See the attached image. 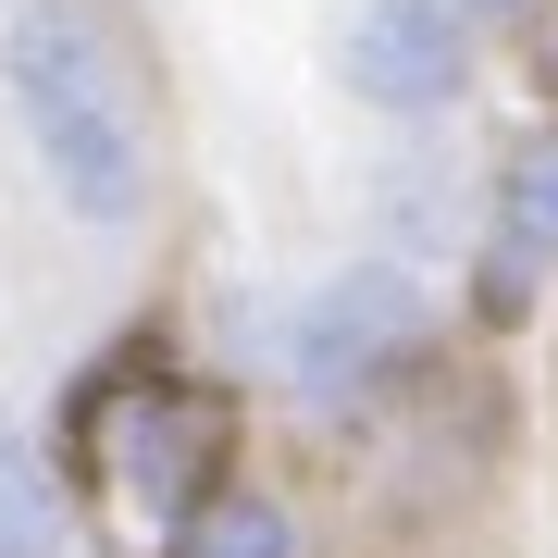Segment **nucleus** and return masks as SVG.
<instances>
[{
    "label": "nucleus",
    "mask_w": 558,
    "mask_h": 558,
    "mask_svg": "<svg viewBox=\"0 0 558 558\" xmlns=\"http://www.w3.org/2000/svg\"><path fill=\"white\" fill-rule=\"evenodd\" d=\"M0 87H13V124H25L50 199L75 223H137L149 211V124H137L124 50L100 38L87 0H25L0 25Z\"/></svg>",
    "instance_id": "obj_1"
},
{
    "label": "nucleus",
    "mask_w": 558,
    "mask_h": 558,
    "mask_svg": "<svg viewBox=\"0 0 558 558\" xmlns=\"http://www.w3.org/2000/svg\"><path fill=\"white\" fill-rule=\"evenodd\" d=\"M422 336H435L422 286L398 274V260H360V274H336L299 323H286V373H299L336 422H373L422 373Z\"/></svg>",
    "instance_id": "obj_2"
},
{
    "label": "nucleus",
    "mask_w": 558,
    "mask_h": 558,
    "mask_svg": "<svg viewBox=\"0 0 558 558\" xmlns=\"http://www.w3.org/2000/svg\"><path fill=\"white\" fill-rule=\"evenodd\" d=\"M336 62H348V87L373 112L422 124V112H447L472 87V25H459V0H360Z\"/></svg>",
    "instance_id": "obj_3"
},
{
    "label": "nucleus",
    "mask_w": 558,
    "mask_h": 558,
    "mask_svg": "<svg viewBox=\"0 0 558 558\" xmlns=\"http://www.w3.org/2000/svg\"><path fill=\"white\" fill-rule=\"evenodd\" d=\"M75 546V497H62L50 447L0 410V558H62Z\"/></svg>",
    "instance_id": "obj_4"
},
{
    "label": "nucleus",
    "mask_w": 558,
    "mask_h": 558,
    "mask_svg": "<svg viewBox=\"0 0 558 558\" xmlns=\"http://www.w3.org/2000/svg\"><path fill=\"white\" fill-rule=\"evenodd\" d=\"M174 558H299V521L274 497H248V484H211V497L174 521Z\"/></svg>",
    "instance_id": "obj_5"
},
{
    "label": "nucleus",
    "mask_w": 558,
    "mask_h": 558,
    "mask_svg": "<svg viewBox=\"0 0 558 558\" xmlns=\"http://www.w3.org/2000/svg\"><path fill=\"white\" fill-rule=\"evenodd\" d=\"M497 236L534 248V260H558V124L497 161Z\"/></svg>",
    "instance_id": "obj_6"
},
{
    "label": "nucleus",
    "mask_w": 558,
    "mask_h": 558,
    "mask_svg": "<svg viewBox=\"0 0 558 558\" xmlns=\"http://www.w3.org/2000/svg\"><path fill=\"white\" fill-rule=\"evenodd\" d=\"M534 274H546V260L509 248V236L472 248V323H484V336H521V323H534Z\"/></svg>",
    "instance_id": "obj_7"
},
{
    "label": "nucleus",
    "mask_w": 558,
    "mask_h": 558,
    "mask_svg": "<svg viewBox=\"0 0 558 558\" xmlns=\"http://www.w3.org/2000/svg\"><path fill=\"white\" fill-rule=\"evenodd\" d=\"M534 75H546V100H558V25H546V50H534Z\"/></svg>",
    "instance_id": "obj_8"
},
{
    "label": "nucleus",
    "mask_w": 558,
    "mask_h": 558,
    "mask_svg": "<svg viewBox=\"0 0 558 558\" xmlns=\"http://www.w3.org/2000/svg\"><path fill=\"white\" fill-rule=\"evenodd\" d=\"M459 13H521V0H459Z\"/></svg>",
    "instance_id": "obj_9"
}]
</instances>
